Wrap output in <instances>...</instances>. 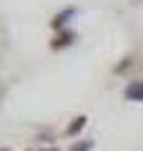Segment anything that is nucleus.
Here are the masks:
<instances>
[{"instance_id": "f257e3e1", "label": "nucleus", "mask_w": 143, "mask_h": 151, "mask_svg": "<svg viewBox=\"0 0 143 151\" xmlns=\"http://www.w3.org/2000/svg\"><path fill=\"white\" fill-rule=\"evenodd\" d=\"M75 38H78V35H75L73 30H60L58 35L50 40V48H53V50H63V48H68V45L75 43Z\"/></svg>"}, {"instance_id": "f03ea898", "label": "nucleus", "mask_w": 143, "mask_h": 151, "mask_svg": "<svg viewBox=\"0 0 143 151\" xmlns=\"http://www.w3.org/2000/svg\"><path fill=\"white\" fill-rule=\"evenodd\" d=\"M123 98L133 103H143V81H131L123 91Z\"/></svg>"}, {"instance_id": "7ed1b4c3", "label": "nucleus", "mask_w": 143, "mask_h": 151, "mask_svg": "<svg viewBox=\"0 0 143 151\" xmlns=\"http://www.w3.org/2000/svg\"><path fill=\"white\" fill-rule=\"evenodd\" d=\"M75 13H78V10H75V8H65V10L55 13V15H53V20H50V25H53L55 30H63V28H65V25H68V23H70V18H73Z\"/></svg>"}, {"instance_id": "20e7f679", "label": "nucleus", "mask_w": 143, "mask_h": 151, "mask_svg": "<svg viewBox=\"0 0 143 151\" xmlns=\"http://www.w3.org/2000/svg\"><path fill=\"white\" fill-rule=\"evenodd\" d=\"M85 124H88V116H78V119H73V124L65 129V134L68 136H73V134H78L80 129H85Z\"/></svg>"}, {"instance_id": "39448f33", "label": "nucleus", "mask_w": 143, "mask_h": 151, "mask_svg": "<svg viewBox=\"0 0 143 151\" xmlns=\"http://www.w3.org/2000/svg\"><path fill=\"white\" fill-rule=\"evenodd\" d=\"M93 146H95L93 139H80V141H75L68 151H93Z\"/></svg>"}, {"instance_id": "423d86ee", "label": "nucleus", "mask_w": 143, "mask_h": 151, "mask_svg": "<svg viewBox=\"0 0 143 151\" xmlns=\"http://www.w3.org/2000/svg\"><path fill=\"white\" fill-rule=\"evenodd\" d=\"M128 65H131V58H126V60H123L121 65H116V73H123V70H126Z\"/></svg>"}, {"instance_id": "0eeeda50", "label": "nucleus", "mask_w": 143, "mask_h": 151, "mask_svg": "<svg viewBox=\"0 0 143 151\" xmlns=\"http://www.w3.org/2000/svg\"><path fill=\"white\" fill-rule=\"evenodd\" d=\"M30 151H58L55 146H50V149H30Z\"/></svg>"}, {"instance_id": "6e6552de", "label": "nucleus", "mask_w": 143, "mask_h": 151, "mask_svg": "<svg viewBox=\"0 0 143 151\" xmlns=\"http://www.w3.org/2000/svg\"><path fill=\"white\" fill-rule=\"evenodd\" d=\"M0 151H10V149H0Z\"/></svg>"}]
</instances>
